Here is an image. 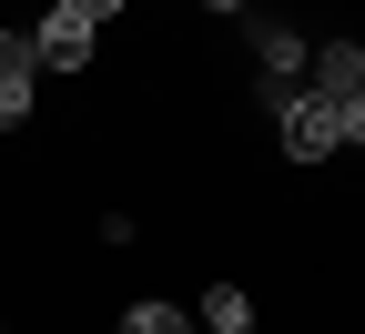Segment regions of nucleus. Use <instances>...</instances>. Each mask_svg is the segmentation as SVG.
<instances>
[{"label": "nucleus", "mask_w": 365, "mask_h": 334, "mask_svg": "<svg viewBox=\"0 0 365 334\" xmlns=\"http://www.w3.org/2000/svg\"><path fill=\"white\" fill-rule=\"evenodd\" d=\"M264 112H274V142H284V162H335V152H355L365 142V102H325V91H264Z\"/></svg>", "instance_id": "nucleus-1"}, {"label": "nucleus", "mask_w": 365, "mask_h": 334, "mask_svg": "<svg viewBox=\"0 0 365 334\" xmlns=\"http://www.w3.org/2000/svg\"><path fill=\"white\" fill-rule=\"evenodd\" d=\"M91 51H102V31H91V21H71L61 0L31 21V61H41V71H91Z\"/></svg>", "instance_id": "nucleus-2"}, {"label": "nucleus", "mask_w": 365, "mask_h": 334, "mask_svg": "<svg viewBox=\"0 0 365 334\" xmlns=\"http://www.w3.org/2000/svg\"><path fill=\"white\" fill-rule=\"evenodd\" d=\"M31 102H41V61H31V31H11V21H0V132H21V122H31Z\"/></svg>", "instance_id": "nucleus-3"}, {"label": "nucleus", "mask_w": 365, "mask_h": 334, "mask_svg": "<svg viewBox=\"0 0 365 334\" xmlns=\"http://www.w3.org/2000/svg\"><path fill=\"white\" fill-rule=\"evenodd\" d=\"M304 71H314V91H325V102H365V51H355V41L304 51Z\"/></svg>", "instance_id": "nucleus-4"}, {"label": "nucleus", "mask_w": 365, "mask_h": 334, "mask_svg": "<svg viewBox=\"0 0 365 334\" xmlns=\"http://www.w3.org/2000/svg\"><path fill=\"white\" fill-rule=\"evenodd\" d=\"M254 61H264V91H294V71H304V31L264 21V31H254Z\"/></svg>", "instance_id": "nucleus-5"}, {"label": "nucleus", "mask_w": 365, "mask_h": 334, "mask_svg": "<svg viewBox=\"0 0 365 334\" xmlns=\"http://www.w3.org/2000/svg\"><path fill=\"white\" fill-rule=\"evenodd\" d=\"M193 324H203V334H254V294H244V283H203Z\"/></svg>", "instance_id": "nucleus-6"}, {"label": "nucleus", "mask_w": 365, "mask_h": 334, "mask_svg": "<svg viewBox=\"0 0 365 334\" xmlns=\"http://www.w3.org/2000/svg\"><path fill=\"white\" fill-rule=\"evenodd\" d=\"M122 334H193V324H182V304L153 294V304H132V314H122Z\"/></svg>", "instance_id": "nucleus-7"}, {"label": "nucleus", "mask_w": 365, "mask_h": 334, "mask_svg": "<svg viewBox=\"0 0 365 334\" xmlns=\"http://www.w3.org/2000/svg\"><path fill=\"white\" fill-rule=\"evenodd\" d=\"M61 11H71V21H91V31H112V21L132 11V0H61Z\"/></svg>", "instance_id": "nucleus-8"}, {"label": "nucleus", "mask_w": 365, "mask_h": 334, "mask_svg": "<svg viewBox=\"0 0 365 334\" xmlns=\"http://www.w3.org/2000/svg\"><path fill=\"white\" fill-rule=\"evenodd\" d=\"M0 334H11V324H0Z\"/></svg>", "instance_id": "nucleus-9"}, {"label": "nucleus", "mask_w": 365, "mask_h": 334, "mask_svg": "<svg viewBox=\"0 0 365 334\" xmlns=\"http://www.w3.org/2000/svg\"><path fill=\"white\" fill-rule=\"evenodd\" d=\"M193 334H203V324H193Z\"/></svg>", "instance_id": "nucleus-10"}]
</instances>
